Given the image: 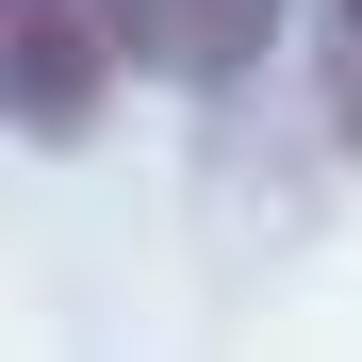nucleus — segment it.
Instances as JSON below:
<instances>
[{
	"mask_svg": "<svg viewBox=\"0 0 362 362\" xmlns=\"http://www.w3.org/2000/svg\"><path fill=\"white\" fill-rule=\"evenodd\" d=\"M115 83V17L99 0H0V115L17 132H83Z\"/></svg>",
	"mask_w": 362,
	"mask_h": 362,
	"instance_id": "f257e3e1",
	"label": "nucleus"
},
{
	"mask_svg": "<svg viewBox=\"0 0 362 362\" xmlns=\"http://www.w3.org/2000/svg\"><path fill=\"white\" fill-rule=\"evenodd\" d=\"M115 17V66H165V83H230L247 49L280 33V0H99Z\"/></svg>",
	"mask_w": 362,
	"mask_h": 362,
	"instance_id": "f03ea898",
	"label": "nucleus"
},
{
	"mask_svg": "<svg viewBox=\"0 0 362 362\" xmlns=\"http://www.w3.org/2000/svg\"><path fill=\"white\" fill-rule=\"evenodd\" d=\"M329 132L362 148V0H329Z\"/></svg>",
	"mask_w": 362,
	"mask_h": 362,
	"instance_id": "7ed1b4c3",
	"label": "nucleus"
}]
</instances>
